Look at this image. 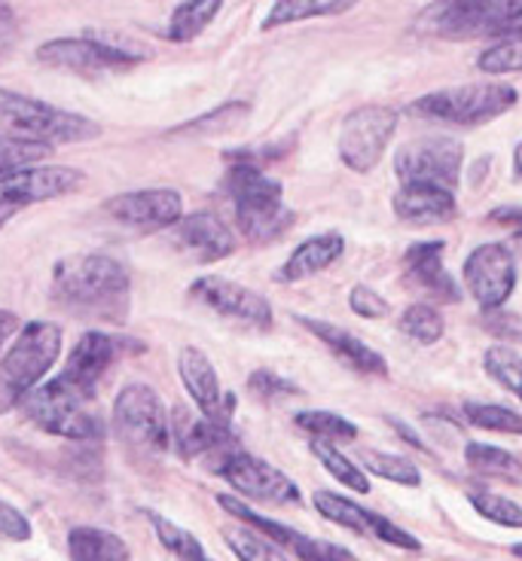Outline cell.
<instances>
[{
	"label": "cell",
	"instance_id": "1",
	"mask_svg": "<svg viewBox=\"0 0 522 561\" xmlns=\"http://www.w3.org/2000/svg\"><path fill=\"white\" fill-rule=\"evenodd\" d=\"M53 299L77 318L123 323L132 302V278L107 253L65 256L53 272Z\"/></svg>",
	"mask_w": 522,
	"mask_h": 561
},
{
	"label": "cell",
	"instance_id": "2",
	"mask_svg": "<svg viewBox=\"0 0 522 561\" xmlns=\"http://www.w3.org/2000/svg\"><path fill=\"white\" fill-rule=\"evenodd\" d=\"M224 193L232 198L236 224L251 244H269L282 239V232L294 224V210L284 208L282 183L266 178L260 165L248 159H236L224 178Z\"/></svg>",
	"mask_w": 522,
	"mask_h": 561
},
{
	"label": "cell",
	"instance_id": "3",
	"mask_svg": "<svg viewBox=\"0 0 522 561\" xmlns=\"http://www.w3.org/2000/svg\"><path fill=\"white\" fill-rule=\"evenodd\" d=\"M101 135L99 123L89 116L61 111L46 101L29 99L19 92L0 89V138L29 140L43 147H58V144H80Z\"/></svg>",
	"mask_w": 522,
	"mask_h": 561
},
{
	"label": "cell",
	"instance_id": "4",
	"mask_svg": "<svg viewBox=\"0 0 522 561\" xmlns=\"http://www.w3.org/2000/svg\"><path fill=\"white\" fill-rule=\"evenodd\" d=\"M520 101V92L508 83H467L440 89L410 104L412 116L446 123L458 128H477L492 123Z\"/></svg>",
	"mask_w": 522,
	"mask_h": 561
},
{
	"label": "cell",
	"instance_id": "5",
	"mask_svg": "<svg viewBox=\"0 0 522 561\" xmlns=\"http://www.w3.org/2000/svg\"><path fill=\"white\" fill-rule=\"evenodd\" d=\"M95 397H89L71 381L56 376L22 400V409L41 431L65 439H99L101 415L95 412Z\"/></svg>",
	"mask_w": 522,
	"mask_h": 561
},
{
	"label": "cell",
	"instance_id": "6",
	"mask_svg": "<svg viewBox=\"0 0 522 561\" xmlns=\"http://www.w3.org/2000/svg\"><path fill=\"white\" fill-rule=\"evenodd\" d=\"M61 354V330L49 321H31L15 333L13 345L0 360V388L7 400L22 403Z\"/></svg>",
	"mask_w": 522,
	"mask_h": 561
},
{
	"label": "cell",
	"instance_id": "7",
	"mask_svg": "<svg viewBox=\"0 0 522 561\" xmlns=\"http://www.w3.org/2000/svg\"><path fill=\"white\" fill-rule=\"evenodd\" d=\"M113 431L132 451L162 455L171 446V421L162 397L150 385H126L113 403Z\"/></svg>",
	"mask_w": 522,
	"mask_h": 561
},
{
	"label": "cell",
	"instance_id": "8",
	"mask_svg": "<svg viewBox=\"0 0 522 561\" xmlns=\"http://www.w3.org/2000/svg\"><path fill=\"white\" fill-rule=\"evenodd\" d=\"M434 28L446 41L477 37H522V0H467L446 3L434 19Z\"/></svg>",
	"mask_w": 522,
	"mask_h": 561
},
{
	"label": "cell",
	"instance_id": "9",
	"mask_svg": "<svg viewBox=\"0 0 522 561\" xmlns=\"http://www.w3.org/2000/svg\"><path fill=\"white\" fill-rule=\"evenodd\" d=\"M462 162H465V144L446 135H431L404 144L395 153V174L404 186L410 183H428V186H443L455 193L458 178H462Z\"/></svg>",
	"mask_w": 522,
	"mask_h": 561
},
{
	"label": "cell",
	"instance_id": "10",
	"mask_svg": "<svg viewBox=\"0 0 522 561\" xmlns=\"http://www.w3.org/2000/svg\"><path fill=\"white\" fill-rule=\"evenodd\" d=\"M144 58V49L107 37H58L43 43L37 61L46 68L71 70V73H107L123 70Z\"/></svg>",
	"mask_w": 522,
	"mask_h": 561
},
{
	"label": "cell",
	"instance_id": "11",
	"mask_svg": "<svg viewBox=\"0 0 522 561\" xmlns=\"http://www.w3.org/2000/svg\"><path fill=\"white\" fill-rule=\"evenodd\" d=\"M86 183V174L68 165H34L0 178V229L31 205L71 196Z\"/></svg>",
	"mask_w": 522,
	"mask_h": 561
},
{
	"label": "cell",
	"instance_id": "12",
	"mask_svg": "<svg viewBox=\"0 0 522 561\" xmlns=\"http://www.w3.org/2000/svg\"><path fill=\"white\" fill-rule=\"evenodd\" d=\"M397 111L392 107H358L342 119L339 131V159L358 174H367L379 165L385 147L395 135Z\"/></svg>",
	"mask_w": 522,
	"mask_h": 561
},
{
	"label": "cell",
	"instance_id": "13",
	"mask_svg": "<svg viewBox=\"0 0 522 561\" xmlns=\"http://www.w3.org/2000/svg\"><path fill=\"white\" fill-rule=\"evenodd\" d=\"M214 473H220L239 494L254 497V501H269V504L299 501V489L294 485V479H287L279 467H272L263 458H254L245 449L224 455L214 463Z\"/></svg>",
	"mask_w": 522,
	"mask_h": 561
},
{
	"label": "cell",
	"instance_id": "14",
	"mask_svg": "<svg viewBox=\"0 0 522 561\" xmlns=\"http://www.w3.org/2000/svg\"><path fill=\"white\" fill-rule=\"evenodd\" d=\"M467 294L480 302L483 311H498L517 287V260L504 244H480L477 251L465 260Z\"/></svg>",
	"mask_w": 522,
	"mask_h": 561
},
{
	"label": "cell",
	"instance_id": "15",
	"mask_svg": "<svg viewBox=\"0 0 522 561\" xmlns=\"http://www.w3.org/2000/svg\"><path fill=\"white\" fill-rule=\"evenodd\" d=\"M104 210L116 224L156 232V229H171L184 217V198L174 190H138V193L107 198Z\"/></svg>",
	"mask_w": 522,
	"mask_h": 561
},
{
	"label": "cell",
	"instance_id": "16",
	"mask_svg": "<svg viewBox=\"0 0 522 561\" xmlns=\"http://www.w3.org/2000/svg\"><path fill=\"white\" fill-rule=\"evenodd\" d=\"M315 510L325 516V519L337 522L342 528H349V531H358V534H370V537H376L382 543H388V547H397V549H412V552H419L422 543L407 534L404 528H397L392 522L379 516V513H373L367 506L354 504L349 497H342L337 491H315Z\"/></svg>",
	"mask_w": 522,
	"mask_h": 561
},
{
	"label": "cell",
	"instance_id": "17",
	"mask_svg": "<svg viewBox=\"0 0 522 561\" xmlns=\"http://www.w3.org/2000/svg\"><path fill=\"white\" fill-rule=\"evenodd\" d=\"M190 296L198 299L205 309L217 311L224 318H232V321L248 323V327H257V330L272 327V306H269V299H263L254 290H248V287H241L236 280L198 278L190 287Z\"/></svg>",
	"mask_w": 522,
	"mask_h": 561
},
{
	"label": "cell",
	"instance_id": "18",
	"mask_svg": "<svg viewBox=\"0 0 522 561\" xmlns=\"http://www.w3.org/2000/svg\"><path fill=\"white\" fill-rule=\"evenodd\" d=\"M217 504L224 506L226 513H232L236 519H241L245 525H251L260 534H266L269 540L275 543V547H287L297 552L303 561H354V556L349 549L337 547V543H327V540H315V537H306V534L294 531V528H287V525H275V519H266V516H260L254 513L251 506H245L236 497H229V494H220L217 497Z\"/></svg>",
	"mask_w": 522,
	"mask_h": 561
},
{
	"label": "cell",
	"instance_id": "19",
	"mask_svg": "<svg viewBox=\"0 0 522 561\" xmlns=\"http://www.w3.org/2000/svg\"><path fill=\"white\" fill-rule=\"evenodd\" d=\"M178 373L184 381L186 393L196 400L198 412L212 421H229L232 419V409H236V397L232 393L220 391V379H217V369L208 360V354L202 348L186 345L178 354Z\"/></svg>",
	"mask_w": 522,
	"mask_h": 561
},
{
	"label": "cell",
	"instance_id": "20",
	"mask_svg": "<svg viewBox=\"0 0 522 561\" xmlns=\"http://www.w3.org/2000/svg\"><path fill=\"white\" fill-rule=\"evenodd\" d=\"M123 339L111 336V333H101V330H89L80 336V342L73 345L68 354V364L61 369V379H68L73 388H80L89 397L99 393V385L104 379V373L111 369L113 360L120 357L123 351Z\"/></svg>",
	"mask_w": 522,
	"mask_h": 561
},
{
	"label": "cell",
	"instance_id": "21",
	"mask_svg": "<svg viewBox=\"0 0 522 561\" xmlns=\"http://www.w3.org/2000/svg\"><path fill=\"white\" fill-rule=\"evenodd\" d=\"M171 239L184 253H190L196 263H217L236 251V239L226 229V224L217 214L198 210L186 214L178 224L171 226Z\"/></svg>",
	"mask_w": 522,
	"mask_h": 561
},
{
	"label": "cell",
	"instance_id": "22",
	"mask_svg": "<svg viewBox=\"0 0 522 561\" xmlns=\"http://www.w3.org/2000/svg\"><path fill=\"white\" fill-rule=\"evenodd\" d=\"M443 241H419L410 251L404 253V266H407V280L412 287H419L422 294L440 302H458L462 299V287L452 278L446 266H443Z\"/></svg>",
	"mask_w": 522,
	"mask_h": 561
},
{
	"label": "cell",
	"instance_id": "23",
	"mask_svg": "<svg viewBox=\"0 0 522 561\" xmlns=\"http://www.w3.org/2000/svg\"><path fill=\"white\" fill-rule=\"evenodd\" d=\"M395 214L404 224L412 226H440L450 224L458 214L455 193L443 186H428V183H410L395 193Z\"/></svg>",
	"mask_w": 522,
	"mask_h": 561
},
{
	"label": "cell",
	"instance_id": "24",
	"mask_svg": "<svg viewBox=\"0 0 522 561\" xmlns=\"http://www.w3.org/2000/svg\"><path fill=\"white\" fill-rule=\"evenodd\" d=\"M299 323L309 330L311 336L321 339L342 364L352 366L354 373H361V376H388V364H385V357H382L379 351H373L370 345H364V342L358 336H352L349 330H342V327H337V323L330 321H318V318H299Z\"/></svg>",
	"mask_w": 522,
	"mask_h": 561
},
{
	"label": "cell",
	"instance_id": "25",
	"mask_svg": "<svg viewBox=\"0 0 522 561\" xmlns=\"http://www.w3.org/2000/svg\"><path fill=\"white\" fill-rule=\"evenodd\" d=\"M342 251H345V241H342L339 232H325V236L306 239L297 251L284 260V266L279 268V280L282 284H294V280L311 278V275L333 266L342 256Z\"/></svg>",
	"mask_w": 522,
	"mask_h": 561
},
{
	"label": "cell",
	"instance_id": "26",
	"mask_svg": "<svg viewBox=\"0 0 522 561\" xmlns=\"http://www.w3.org/2000/svg\"><path fill=\"white\" fill-rule=\"evenodd\" d=\"M68 552L71 561H128L126 540L92 525H80L68 534Z\"/></svg>",
	"mask_w": 522,
	"mask_h": 561
},
{
	"label": "cell",
	"instance_id": "27",
	"mask_svg": "<svg viewBox=\"0 0 522 561\" xmlns=\"http://www.w3.org/2000/svg\"><path fill=\"white\" fill-rule=\"evenodd\" d=\"M465 461L474 473L492 479H510L520 482L522 479V461L510 451L498 449V446H486V443H467Z\"/></svg>",
	"mask_w": 522,
	"mask_h": 561
},
{
	"label": "cell",
	"instance_id": "28",
	"mask_svg": "<svg viewBox=\"0 0 522 561\" xmlns=\"http://www.w3.org/2000/svg\"><path fill=\"white\" fill-rule=\"evenodd\" d=\"M352 10V3H339V0H279L272 3V10L263 19V31L282 28L287 22H303L315 15H337Z\"/></svg>",
	"mask_w": 522,
	"mask_h": 561
},
{
	"label": "cell",
	"instance_id": "29",
	"mask_svg": "<svg viewBox=\"0 0 522 561\" xmlns=\"http://www.w3.org/2000/svg\"><path fill=\"white\" fill-rule=\"evenodd\" d=\"M220 10H224V3H217V0H208V3H181L171 13L166 37L174 43L193 41V37H198L202 31L212 25L214 15L220 13Z\"/></svg>",
	"mask_w": 522,
	"mask_h": 561
},
{
	"label": "cell",
	"instance_id": "30",
	"mask_svg": "<svg viewBox=\"0 0 522 561\" xmlns=\"http://www.w3.org/2000/svg\"><path fill=\"white\" fill-rule=\"evenodd\" d=\"M294 424L303 427L306 434L315 436V439H325V443H352L354 436H358L354 421L342 419L337 412H325V409H306V412H297V415H294Z\"/></svg>",
	"mask_w": 522,
	"mask_h": 561
},
{
	"label": "cell",
	"instance_id": "31",
	"mask_svg": "<svg viewBox=\"0 0 522 561\" xmlns=\"http://www.w3.org/2000/svg\"><path fill=\"white\" fill-rule=\"evenodd\" d=\"M311 451H315V458L325 463L327 473L330 477H337L345 489L358 491V494H367L370 482L367 477L361 473V467L352 461V458H345L342 451L333 446V443H325V439H311Z\"/></svg>",
	"mask_w": 522,
	"mask_h": 561
},
{
	"label": "cell",
	"instance_id": "32",
	"mask_svg": "<svg viewBox=\"0 0 522 561\" xmlns=\"http://www.w3.org/2000/svg\"><path fill=\"white\" fill-rule=\"evenodd\" d=\"M483 369L492 376L501 388H508L513 397L522 400V354L508 345H492L483 354Z\"/></svg>",
	"mask_w": 522,
	"mask_h": 561
},
{
	"label": "cell",
	"instance_id": "33",
	"mask_svg": "<svg viewBox=\"0 0 522 561\" xmlns=\"http://www.w3.org/2000/svg\"><path fill=\"white\" fill-rule=\"evenodd\" d=\"M400 330H404V336H410L419 345H434L443 336L446 321H443V314L434 306L416 302V306H410V309L400 314Z\"/></svg>",
	"mask_w": 522,
	"mask_h": 561
},
{
	"label": "cell",
	"instance_id": "34",
	"mask_svg": "<svg viewBox=\"0 0 522 561\" xmlns=\"http://www.w3.org/2000/svg\"><path fill=\"white\" fill-rule=\"evenodd\" d=\"M364 467H367L373 477L388 479V482H397V485H422V473L416 470V463L400 458V455H388V451H364Z\"/></svg>",
	"mask_w": 522,
	"mask_h": 561
},
{
	"label": "cell",
	"instance_id": "35",
	"mask_svg": "<svg viewBox=\"0 0 522 561\" xmlns=\"http://www.w3.org/2000/svg\"><path fill=\"white\" fill-rule=\"evenodd\" d=\"M465 419L480 431L522 436V415L513 409L495 407V403H465Z\"/></svg>",
	"mask_w": 522,
	"mask_h": 561
},
{
	"label": "cell",
	"instance_id": "36",
	"mask_svg": "<svg viewBox=\"0 0 522 561\" xmlns=\"http://www.w3.org/2000/svg\"><path fill=\"white\" fill-rule=\"evenodd\" d=\"M150 522H154L156 534H159V540H162V547L171 549L174 556L181 561H212L205 556V549L198 543L196 537L190 531H184L181 525H174V522L162 519V516H156L150 513Z\"/></svg>",
	"mask_w": 522,
	"mask_h": 561
},
{
	"label": "cell",
	"instance_id": "37",
	"mask_svg": "<svg viewBox=\"0 0 522 561\" xmlns=\"http://www.w3.org/2000/svg\"><path fill=\"white\" fill-rule=\"evenodd\" d=\"M49 153H53V147H43V144L0 138V178L15 174V171L34 169V162H41Z\"/></svg>",
	"mask_w": 522,
	"mask_h": 561
},
{
	"label": "cell",
	"instance_id": "38",
	"mask_svg": "<svg viewBox=\"0 0 522 561\" xmlns=\"http://www.w3.org/2000/svg\"><path fill=\"white\" fill-rule=\"evenodd\" d=\"M226 543H229V549L236 552L239 561H287L272 540L257 537L251 528H229Z\"/></svg>",
	"mask_w": 522,
	"mask_h": 561
},
{
	"label": "cell",
	"instance_id": "39",
	"mask_svg": "<svg viewBox=\"0 0 522 561\" xmlns=\"http://www.w3.org/2000/svg\"><path fill=\"white\" fill-rule=\"evenodd\" d=\"M245 116H248V104L232 101V104H224V107H217V111L198 116V119H193V123H184V126L178 128L174 135H186V131H198V135H220V131H229V128L239 126Z\"/></svg>",
	"mask_w": 522,
	"mask_h": 561
},
{
	"label": "cell",
	"instance_id": "40",
	"mask_svg": "<svg viewBox=\"0 0 522 561\" xmlns=\"http://www.w3.org/2000/svg\"><path fill=\"white\" fill-rule=\"evenodd\" d=\"M470 506L480 513L483 519L495 522V525H504V528H522V506L517 504V501L501 497V494H492V491L470 494Z\"/></svg>",
	"mask_w": 522,
	"mask_h": 561
},
{
	"label": "cell",
	"instance_id": "41",
	"mask_svg": "<svg viewBox=\"0 0 522 561\" xmlns=\"http://www.w3.org/2000/svg\"><path fill=\"white\" fill-rule=\"evenodd\" d=\"M477 68L483 73H520L522 70V37H510L489 46L480 58H477Z\"/></svg>",
	"mask_w": 522,
	"mask_h": 561
},
{
	"label": "cell",
	"instance_id": "42",
	"mask_svg": "<svg viewBox=\"0 0 522 561\" xmlns=\"http://www.w3.org/2000/svg\"><path fill=\"white\" fill-rule=\"evenodd\" d=\"M248 388L260 397V400H282V397H297L299 388L291 379H282L269 369H257L254 376L248 379Z\"/></svg>",
	"mask_w": 522,
	"mask_h": 561
},
{
	"label": "cell",
	"instance_id": "43",
	"mask_svg": "<svg viewBox=\"0 0 522 561\" xmlns=\"http://www.w3.org/2000/svg\"><path fill=\"white\" fill-rule=\"evenodd\" d=\"M349 306H352V311L358 318H367V321H376V318H385V314H388V302H385L373 287H367V284L352 287Z\"/></svg>",
	"mask_w": 522,
	"mask_h": 561
},
{
	"label": "cell",
	"instance_id": "44",
	"mask_svg": "<svg viewBox=\"0 0 522 561\" xmlns=\"http://www.w3.org/2000/svg\"><path fill=\"white\" fill-rule=\"evenodd\" d=\"M0 537L3 540H13V543H25L31 537L29 519L15 506L3 504V501H0Z\"/></svg>",
	"mask_w": 522,
	"mask_h": 561
},
{
	"label": "cell",
	"instance_id": "45",
	"mask_svg": "<svg viewBox=\"0 0 522 561\" xmlns=\"http://www.w3.org/2000/svg\"><path fill=\"white\" fill-rule=\"evenodd\" d=\"M486 327H489V333H495V336L510 339V342H522V318L510 314V311H486Z\"/></svg>",
	"mask_w": 522,
	"mask_h": 561
},
{
	"label": "cell",
	"instance_id": "46",
	"mask_svg": "<svg viewBox=\"0 0 522 561\" xmlns=\"http://www.w3.org/2000/svg\"><path fill=\"white\" fill-rule=\"evenodd\" d=\"M489 220L498 226H504L510 229L517 239H522V205H501V208H495L489 214Z\"/></svg>",
	"mask_w": 522,
	"mask_h": 561
},
{
	"label": "cell",
	"instance_id": "47",
	"mask_svg": "<svg viewBox=\"0 0 522 561\" xmlns=\"http://www.w3.org/2000/svg\"><path fill=\"white\" fill-rule=\"evenodd\" d=\"M19 330H22V327H19V318H15L13 311L0 309V354H3V345H7L10 339H15ZM0 360H3V357H0Z\"/></svg>",
	"mask_w": 522,
	"mask_h": 561
},
{
	"label": "cell",
	"instance_id": "48",
	"mask_svg": "<svg viewBox=\"0 0 522 561\" xmlns=\"http://www.w3.org/2000/svg\"><path fill=\"white\" fill-rule=\"evenodd\" d=\"M388 424H392L397 434L404 436V439H407L410 446H416V449H422V451L428 449V446H424V443H422V436L416 434V431H410V424H404V421H400V419H388Z\"/></svg>",
	"mask_w": 522,
	"mask_h": 561
},
{
	"label": "cell",
	"instance_id": "49",
	"mask_svg": "<svg viewBox=\"0 0 522 561\" xmlns=\"http://www.w3.org/2000/svg\"><path fill=\"white\" fill-rule=\"evenodd\" d=\"M513 171H517V178L522 181V140H520V147L513 150Z\"/></svg>",
	"mask_w": 522,
	"mask_h": 561
},
{
	"label": "cell",
	"instance_id": "50",
	"mask_svg": "<svg viewBox=\"0 0 522 561\" xmlns=\"http://www.w3.org/2000/svg\"><path fill=\"white\" fill-rule=\"evenodd\" d=\"M513 556H520L522 559V543H517V547H513Z\"/></svg>",
	"mask_w": 522,
	"mask_h": 561
}]
</instances>
